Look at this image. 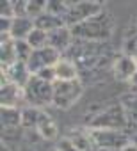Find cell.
Here are the masks:
<instances>
[{
  "label": "cell",
  "mask_w": 137,
  "mask_h": 151,
  "mask_svg": "<svg viewBox=\"0 0 137 151\" xmlns=\"http://www.w3.org/2000/svg\"><path fill=\"white\" fill-rule=\"evenodd\" d=\"M112 29H114V23H112V16L107 14L105 11L100 13L98 16L84 22V23H79L75 27H71V34L77 41H105L112 36Z\"/></svg>",
  "instance_id": "cell-1"
},
{
  "label": "cell",
  "mask_w": 137,
  "mask_h": 151,
  "mask_svg": "<svg viewBox=\"0 0 137 151\" xmlns=\"http://www.w3.org/2000/svg\"><path fill=\"white\" fill-rule=\"evenodd\" d=\"M84 93L80 78L77 80H55L53 82V107L66 110L75 105Z\"/></svg>",
  "instance_id": "cell-2"
},
{
  "label": "cell",
  "mask_w": 137,
  "mask_h": 151,
  "mask_svg": "<svg viewBox=\"0 0 137 151\" xmlns=\"http://www.w3.org/2000/svg\"><path fill=\"white\" fill-rule=\"evenodd\" d=\"M23 94H25V101L29 103V107L45 109L48 105H53V84L37 78L36 75H32V78L25 86Z\"/></svg>",
  "instance_id": "cell-3"
},
{
  "label": "cell",
  "mask_w": 137,
  "mask_h": 151,
  "mask_svg": "<svg viewBox=\"0 0 137 151\" xmlns=\"http://www.w3.org/2000/svg\"><path fill=\"white\" fill-rule=\"evenodd\" d=\"M89 126H91V130H119V132H125L126 130L125 107L114 105V107L102 110L100 114H96L94 117L89 119Z\"/></svg>",
  "instance_id": "cell-4"
},
{
  "label": "cell",
  "mask_w": 137,
  "mask_h": 151,
  "mask_svg": "<svg viewBox=\"0 0 137 151\" xmlns=\"http://www.w3.org/2000/svg\"><path fill=\"white\" fill-rule=\"evenodd\" d=\"M100 13H103V6L102 2H94V0H80V2H71L70 9H68L64 20L66 27H75L79 23H84L94 16H98Z\"/></svg>",
  "instance_id": "cell-5"
},
{
  "label": "cell",
  "mask_w": 137,
  "mask_h": 151,
  "mask_svg": "<svg viewBox=\"0 0 137 151\" xmlns=\"http://www.w3.org/2000/svg\"><path fill=\"white\" fill-rule=\"evenodd\" d=\"M89 133L100 151H121L132 142V137L119 130H89Z\"/></svg>",
  "instance_id": "cell-6"
},
{
  "label": "cell",
  "mask_w": 137,
  "mask_h": 151,
  "mask_svg": "<svg viewBox=\"0 0 137 151\" xmlns=\"http://www.w3.org/2000/svg\"><path fill=\"white\" fill-rule=\"evenodd\" d=\"M61 59H62L61 57V52H57L52 46H45V48H39V50H34L32 52L30 59L27 60V66H29L30 73L36 75L41 69H45V68H53Z\"/></svg>",
  "instance_id": "cell-7"
},
{
  "label": "cell",
  "mask_w": 137,
  "mask_h": 151,
  "mask_svg": "<svg viewBox=\"0 0 137 151\" xmlns=\"http://www.w3.org/2000/svg\"><path fill=\"white\" fill-rule=\"evenodd\" d=\"M73 41H75V37H73L70 27H61V29H55V30L48 32V46L55 48L57 52L70 50Z\"/></svg>",
  "instance_id": "cell-8"
},
{
  "label": "cell",
  "mask_w": 137,
  "mask_h": 151,
  "mask_svg": "<svg viewBox=\"0 0 137 151\" xmlns=\"http://www.w3.org/2000/svg\"><path fill=\"white\" fill-rule=\"evenodd\" d=\"M2 71L7 75V78H9L11 84L18 86V87H22V89H25V86H27L29 80L32 78V73H30L27 62H22V60H18L16 64H13V66L7 68V69H2Z\"/></svg>",
  "instance_id": "cell-9"
},
{
  "label": "cell",
  "mask_w": 137,
  "mask_h": 151,
  "mask_svg": "<svg viewBox=\"0 0 137 151\" xmlns=\"http://www.w3.org/2000/svg\"><path fill=\"white\" fill-rule=\"evenodd\" d=\"M25 101V94L23 89L14 86V84H4L0 86V103L2 107H16L20 109V103Z\"/></svg>",
  "instance_id": "cell-10"
},
{
  "label": "cell",
  "mask_w": 137,
  "mask_h": 151,
  "mask_svg": "<svg viewBox=\"0 0 137 151\" xmlns=\"http://www.w3.org/2000/svg\"><path fill=\"white\" fill-rule=\"evenodd\" d=\"M114 75L119 80H132V77L137 73V64L132 55H119L112 64Z\"/></svg>",
  "instance_id": "cell-11"
},
{
  "label": "cell",
  "mask_w": 137,
  "mask_h": 151,
  "mask_svg": "<svg viewBox=\"0 0 137 151\" xmlns=\"http://www.w3.org/2000/svg\"><path fill=\"white\" fill-rule=\"evenodd\" d=\"M53 68H55L57 80H77V78H80V71H79L77 64L70 59H66V57H62Z\"/></svg>",
  "instance_id": "cell-12"
},
{
  "label": "cell",
  "mask_w": 137,
  "mask_h": 151,
  "mask_svg": "<svg viewBox=\"0 0 137 151\" xmlns=\"http://www.w3.org/2000/svg\"><path fill=\"white\" fill-rule=\"evenodd\" d=\"M45 116H46V112L43 109H36V107L22 109V128L23 130H37V126Z\"/></svg>",
  "instance_id": "cell-13"
},
{
  "label": "cell",
  "mask_w": 137,
  "mask_h": 151,
  "mask_svg": "<svg viewBox=\"0 0 137 151\" xmlns=\"http://www.w3.org/2000/svg\"><path fill=\"white\" fill-rule=\"evenodd\" d=\"M34 20L32 18H14L13 20V27H11V37L14 41H25L29 37V34L34 30Z\"/></svg>",
  "instance_id": "cell-14"
},
{
  "label": "cell",
  "mask_w": 137,
  "mask_h": 151,
  "mask_svg": "<svg viewBox=\"0 0 137 151\" xmlns=\"http://www.w3.org/2000/svg\"><path fill=\"white\" fill-rule=\"evenodd\" d=\"M16 62H18V53H16L14 39L0 43V64H2V69H7Z\"/></svg>",
  "instance_id": "cell-15"
},
{
  "label": "cell",
  "mask_w": 137,
  "mask_h": 151,
  "mask_svg": "<svg viewBox=\"0 0 137 151\" xmlns=\"http://www.w3.org/2000/svg\"><path fill=\"white\" fill-rule=\"evenodd\" d=\"M34 27L48 34V32H52L55 29H61V27H66V25H64V20L62 18H57V16H53V14H50V13L45 11L41 16H37L34 20Z\"/></svg>",
  "instance_id": "cell-16"
},
{
  "label": "cell",
  "mask_w": 137,
  "mask_h": 151,
  "mask_svg": "<svg viewBox=\"0 0 137 151\" xmlns=\"http://www.w3.org/2000/svg\"><path fill=\"white\" fill-rule=\"evenodd\" d=\"M0 119H2V128H22V109L2 107Z\"/></svg>",
  "instance_id": "cell-17"
},
{
  "label": "cell",
  "mask_w": 137,
  "mask_h": 151,
  "mask_svg": "<svg viewBox=\"0 0 137 151\" xmlns=\"http://www.w3.org/2000/svg\"><path fill=\"white\" fill-rule=\"evenodd\" d=\"M126 114V130H133L137 133V100L130 98L123 103Z\"/></svg>",
  "instance_id": "cell-18"
},
{
  "label": "cell",
  "mask_w": 137,
  "mask_h": 151,
  "mask_svg": "<svg viewBox=\"0 0 137 151\" xmlns=\"http://www.w3.org/2000/svg\"><path fill=\"white\" fill-rule=\"evenodd\" d=\"M45 140H53L55 137H57V126H55V123L52 121V117L46 114L45 117H43V121L39 123V126H37V130H36Z\"/></svg>",
  "instance_id": "cell-19"
},
{
  "label": "cell",
  "mask_w": 137,
  "mask_h": 151,
  "mask_svg": "<svg viewBox=\"0 0 137 151\" xmlns=\"http://www.w3.org/2000/svg\"><path fill=\"white\" fill-rule=\"evenodd\" d=\"M71 2H64V0H46V13L57 16V18H64L68 9H70Z\"/></svg>",
  "instance_id": "cell-20"
},
{
  "label": "cell",
  "mask_w": 137,
  "mask_h": 151,
  "mask_svg": "<svg viewBox=\"0 0 137 151\" xmlns=\"http://www.w3.org/2000/svg\"><path fill=\"white\" fill-rule=\"evenodd\" d=\"M25 41L32 46V50H39V48L48 46V34L43 32V30H39V29H34Z\"/></svg>",
  "instance_id": "cell-21"
},
{
  "label": "cell",
  "mask_w": 137,
  "mask_h": 151,
  "mask_svg": "<svg viewBox=\"0 0 137 151\" xmlns=\"http://www.w3.org/2000/svg\"><path fill=\"white\" fill-rule=\"evenodd\" d=\"M46 11V0H29L27 4V16L36 20Z\"/></svg>",
  "instance_id": "cell-22"
},
{
  "label": "cell",
  "mask_w": 137,
  "mask_h": 151,
  "mask_svg": "<svg viewBox=\"0 0 137 151\" xmlns=\"http://www.w3.org/2000/svg\"><path fill=\"white\" fill-rule=\"evenodd\" d=\"M14 46H16V53H18V60L22 62H27L32 55V46L27 43V41H14Z\"/></svg>",
  "instance_id": "cell-23"
},
{
  "label": "cell",
  "mask_w": 137,
  "mask_h": 151,
  "mask_svg": "<svg viewBox=\"0 0 137 151\" xmlns=\"http://www.w3.org/2000/svg\"><path fill=\"white\" fill-rule=\"evenodd\" d=\"M0 18H14V7L13 0H2L0 2Z\"/></svg>",
  "instance_id": "cell-24"
},
{
  "label": "cell",
  "mask_w": 137,
  "mask_h": 151,
  "mask_svg": "<svg viewBox=\"0 0 137 151\" xmlns=\"http://www.w3.org/2000/svg\"><path fill=\"white\" fill-rule=\"evenodd\" d=\"M27 4L29 0H13L14 18H27Z\"/></svg>",
  "instance_id": "cell-25"
},
{
  "label": "cell",
  "mask_w": 137,
  "mask_h": 151,
  "mask_svg": "<svg viewBox=\"0 0 137 151\" xmlns=\"http://www.w3.org/2000/svg\"><path fill=\"white\" fill-rule=\"evenodd\" d=\"M36 77L41 78V80H45V82H50V84H53V82L57 80L55 68H45V69H41L39 73H36Z\"/></svg>",
  "instance_id": "cell-26"
},
{
  "label": "cell",
  "mask_w": 137,
  "mask_h": 151,
  "mask_svg": "<svg viewBox=\"0 0 137 151\" xmlns=\"http://www.w3.org/2000/svg\"><path fill=\"white\" fill-rule=\"evenodd\" d=\"M13 20H14V18H13ZM13 20H11V18H0V34H11Z\"/></svg>",
  "instance_id": "cell-27"
},
{
  "label": "cell",
  "mask_w": 137,
  "mask_h": 151,
  "mask_svg": "<svg viewBox=\"0 0 137 151\" xmlns=\"http://www.w3.org/2000/svg\"><path fill=\"white\" fill-rule=\"evenodd\" d=\"M121 151H137V144H133V142H130V144H126Z\"/></svg>",
  "instance_id": "cell-28"
},
{
  "label": "cell",
  "mask_w": 137,
  "mask_h": 151,
  "mask_svg": "<svg viewBox=\"0 0 137 151\" xmlns=\"http://www.w3.org/2000/svg\"><path fill=\"white\" fill-rule=\"evenodd\" d=\"M130 82H132V86H133V87L137 89V73H135L133 77H132V80H130Z\"/></svg>",
  "instance_id": "cell-29"
},
{
  "label": "cell",
  "mask_w": 137,
  "mask_h": 151,
  "mask_svg": "<svg viewBox=\"0 0 137 151\" xmlns=\"http://www.w3.org/2000/svg\"><path fill=\"white\" fill-rule=\"evenodd\" d=\"M132 142H133V144H137V133H135V135L132 137Z\"/></svg>",
  "instance_id": "cell-30"
},
{
  "label": "cell",
  "mask_w": 137,
  "mask_h": 151,
  "mask_svg": "<svg viewBox=\"0 0 137 151\" xmlns=\"http://www.w3.org/2000/svg\"><path fill=\"white\" fill-rule=\"evenodd\" d=\"M133 59H135V64H137V55H135V57H133Z\"/></svg>",
  "instance_id": "cell-31"
}]
</instances>
